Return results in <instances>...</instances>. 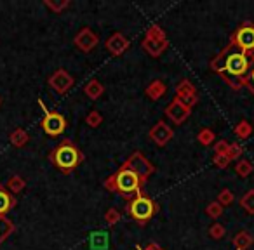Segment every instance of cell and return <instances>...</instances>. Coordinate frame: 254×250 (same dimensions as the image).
<instances>
[{"label": "cell", "instance_id": "1", "mask_svg": "<svg viewBox=\"0 0 254 250\" xmlns=\"http://www.w3.org/2000/svg\"><path fill=\"white\" fill-rule=\"evenodd\" d=\"M209 66L233 91H240L242 87H246V77L251 68V57L237 49L232 42H228L218 56L212 57Z\"/></svg>", "mask_w": 254, "mask_h": 250}, {"label": "cell", "instance_id": "13", "mask_svg": "<svg viewBox=\"0 0 254 250\" xmlns=\"http://www.w3.org/2000/svg\"><path fill=\"white\" fill-rule=\"evenodd\" d=\"M16 203H18V200H16L14 195L0 184V217H5L11 212V208L16 207Z\"/></svg>", "mask_w": 254, "mask_h": 250}, {"label": "cell", "instance_id": "27", "mask_svg": "<svg viewBox=\"0 0 254 250\" xmlns=\"http://www.w3.org/2000/svg\"><path fill=\"white\" fill-rule=\"evenodd\" d=\"M85 123H87L91 129L99 127V125L103 123V115L98 111V109H91V111L87 113V116H85Z\"/></svg>", "mask_w": 254, "mask_h": 250}, {"label": "cell", "instance_id": "21", "mask_svg": "<svg viewBox=\"0 0 254 250\" xmlns=\"http://www.w3.org/2000/svg\"><path fill=\"white\" fill-rule=\"evenodd\" d=\"M233 134L239 139H247L253 134V123H249L247 120H240L235 125V129H233Z\"/></svg>", "mask_w": 254, "mask_h": 250}, {"label": "cell", "instance_id": "16", "mask_svg": "<svg viewBox=\"0 0 254 250\" xmlns=\"http://www.w3.org/2000/svg\"><path fill=\"white\" fill-rule=\"evenodd\" d=\"M166 91H167V87L162 80H153V82H150L148 87L145 89V94L148 96L152 101H159V99L166 94Z\"/></svg>", "mask_w": 254, "mask_h": 250}, {"label": "cell", "instance_id": "14", "mask_svg": "<svg viewBox=\"0 0 254 250\" xmlns=\"http://www.w3.org/2000/svg\"><path fill=\"white\" fill-rule=\"evenodd\" d=\"M141 47L150 54L152 57H160V54L169 47V40H148L143 39Z\"/></svg>", "mask_w": 254, "mask_h": 250}, {"label": "cell", "instance_id": "30", "mask_svg": "<svg viewBox=\"0 0 254 250\" xmlns=\"http://www.w3.org/2000/svg\"><path fill=\"white\" fill-rule=\"evenodd\" d=\"M226 229L223 224H219V222H214V224H211V228L207 229V235L211 236L212 240H221L223 236H225Z\"/></svg>", "mask_w": 254, "mask_h": 250}, {"label": "cell", "instance_id": "7", "mask_svg": "<svg viewBox=\"0 0 254 250\" xmlns=\"http://www.w3.org/2000/svg\"><path fill=\"white\" fill-rule=\"evenodd\" d=\"M39 104L42 106L44 111H46L44 113L42 122H40V127L44 129V132H46L47 136H53V138L63 134L64 129H66V118L58 111H47L42 99H39Z\"/></svg>", "mask_w": 254, "mask_h": 250}, {"label": "cell", "instance_id": "24", "mask_svg": "<svg viewBox=\"0 0 254 250\" xmlns=\"http://www.w3.org/2000/svg\"><path fill=\"white\" fill-rule=\"evenodd\" d=\"M240 207L247 212V214H254V190H249L242 198H240Z\"/></svg>", "mask_w": 254, "mask_h": 250}, {"label": "cell", "instance_id": "36", "mask_svg": "<svg viewBox=\"0 0 254 250\" xmlns=\"http://www.w3.org/2000/svg\"><path fill=\"white\" fill-rule=\"evenodd\" d=\"M212 163H214L218 169H226L230 165V160L225 155H214L212 156Z\"/></svg>", "mask_w": 254, "mask_h": 250}, {"label": "cell", "instance_id": "19", "mask_svg": "<svg viewBox=\"0 0 254 250\" xmlns=\"http://www.w3.org/2000/svg\"><path fill=\"white\" fill-rule=\"evenodd\" d=\"M9 139H11V145L14 146V148H23V146L30 141V136L25 129H16V131L11 132Z\"/></svg>", "mask_w": 254, "mask_h": 250}, {"label": "cell", "instance_id": "4", "mask_svg": "<svg viewBox=\"0 0 254 250\" xmlns=\"http://www.w3.org/2000/svg\"><path fill=\"white\" fill-rule=\"evenodd\" d=\"M230 42L237 47L239 50L246 52L247 56L254 54V23L253 21H244L237 26V30L230 37Z\"/></svg>", "mask_w": 254, "mask_h": 250}, {"label": "cell", "instance_id": "10", "mask_svg": "<svg viewBox=\"0 0 254 250\" xmlns=\"http://www.w3.org/2000/svg\"><path fill=\"white\" fill-rule=\"evenodd\" d=\"M166 115L169 116V120H173L176 125H181L183 122H187L191 115V109L188 106H185L183 102L180 101L178 98H174L173 101L167 104L166 108Z\"/></svg>", "mask_w": 254, "mask_h": 250}, {"label": "cell", "instance_id": "31", "mask_svg": "<svg viewBox=\"0 0 254 250\" xmlns=\"http://www.w3.org/2000/svg\"><path fill=\"white\" fill-rule=\"evenodd\" d=\"M233 200H235V197H233L232 190H223V191H219L218 200L216 201H218L219 205H223V207H228V205L233 203Z\"/></svg>", "mask_w": 254, "mask_h": 250}, {"label": "cell", "instance_id": "18", "mask_svg": "<svg viewBox=\"0 0 254 250\" xmlns=\"http://www.w3.org/2000/svg\"><path fill=\"white\" fill-rule=\"evenodd\" d=\"M195 94H197V87H195L188 78H183V80L176 85V98L178 99H185V98H188V96H195Z\"/></svg>", "mask_w": 254, "mask_h": 250}, {"label": "cell", "instance_id": "29", "mask_svg": "<svg viewBox=\"0 0 254 250\" xmlns=\"http://www.w3.org/2000/svg\"><path fill=\"white\" fill-rule=\"evenodd\" d=\"M44 5H46V7H49L54 14H60V12H63L64 9L70 5V2H68V0H63V2H58V4H56V2H53V0H44Z\"/></svg>", "mask_w": 254, "mask_h": 250}, {"label": "cell", "instance_id": "35", "mask_svg": "<svg viewBox=\"0 0 254 250\" xmlns=\"http://www.w3.org/2000/svg\"><path fill=\"white\" fill-rule=\"evenodd\" d=\"M228 148H230V143H226L225 139L216 141L214 143V155H225V153L228 151Z\"/></svg>", "mask_w": 254, "mask_h": 250}, {"label": "cell", "instance_id": "5", "mask_svg": "<svg viewBox=\"0 0 254 250\" xmlns=\"http://www.w3.org/2000/svg\"><path fill=\"white\" fill-rule=\"evenodd\" d=\"M127 210H129V214H131L136 221H139V224H146V221H150V219L155 215L157 203L152 198H148L143 193V195L134 197L129 201V208H127Z\"/></svg>", "mask_w": 254, "mask_h": 250}, {"label": "cell", "instance_id": "11", "mask_svg": "<svg viewBox=\"0 0 254 250\" xmlns=\"http://www.w3.org/2000/svg\"><path fill=\"white\" fill-rule=\"evenodd\" d=\"M73 44L77 49L82 50V52H91V50L99 44V39L89 26H85V28H82L80 32L75 35Z\"/></svg>", "mask_w": 254, "mask_h": 250}, {"label": "cell", "instance_id": "15", "mask_svg": "<svg viewBox=\"0 0 254 250\" xmlns=\"http://www.w3.org/2000/svg\"><path fill=\"white\" fill-rule=\"evenodd\" d=\"M103 92H105V85H103L98 78H91V80L84 85V94L87 96L89 99H92V101L101 98Z\"/></svg>", "mask_w": 254, "mask_h": 250}, {"label": "cell", "instance_id": "17", "mask_svg": "<svg viewBox=\"0 0 254 250\" xmlns=\"http://www.w3.org/2000/svg\"><path fill=\"white\" fill-rule=\"evenodd\" d=\"M254 245V238L249 231H239L233 236V247L237 250H247Z\"/></svg>", "mask_w": 254, "mask_h": 250}, {"label": "cell", "instance_id": "39", "mask_svg": "<svg viewBox=\"0 0 254 250\" xmlns=\"http://www.w3.org/2000/svg\"><path fill=\"white\" fill-rule=\"evenodd\" d=\"M0 104H2V98H0Z\"/></svg>", "mask_w": 254, "mask_h": 250}, {"label": "cell", "instance_id": "25", "mask_svg": "<svg viewBox=\"0 0 254 250\" xmlns=\"http://www.w3.org/2000/svg\"><path fill=\"white\" fill-rule=\"evenodd\" d=\"M216 139V134L211 131V129H200V132L197 134V141L200 143L202 146H211Z\"/></svg>", "mask_w": 254, "mask_h": 250}, {"label": "cell", "instance_id": "22", "mask_svg": "<svg viewBox=\"0 0 254 250\" xmlns=\"http://www.w3.org/2000/svg\"><path fill=\"white\" fill-rule=\"evenodd\" d=\"M25 186H26V181L21 176H12L7 181V191H11L12 195H18L19 191L25 190Z\"/></svg>", "mask_w": 254, "mask_h": 250}, {"label": "cell", "instance_id": "9", "mask_svg": "<svg viewBox=\"0 0 254 250\" xmlns=\"http://www.w3.org/2000/svg\"><path fill=\"white\" fill-rule=\"evenodd\" d=\"M148 138L152 139L153 145L159 146V148H162V146H166L167 143L174 138V131H173L171 125H167V123L164 122V120H159V122L150 129Z\"/></svg>", "mask_w": 254, "mask_h": 250}, {"label": "cell", "instance_id": "23", "mask_svg": "<svg viewBox=\"0 0 254 250\" xmlns=\"http://www.w3.org/2000/svg\"><path fill=\"white\" fill-rule=\"evenodd\" d=\"M253 170H254V167H253V163H251L249 160H237V163H235L237 176L247 177V176H251V174H253Z\"/></svg>", "mask_w": 254, "mask_h": 250}, {"label": "cell", "instance_id": "26", "mask_svg": "<svg viewBox=\"0 0 254 250\" xmlns=\"http://www.w3.org/2000/svg\"><path fill=\"white\" fill-rule=\"evenodd\" d=\"M145 39H148V40H167V37H166V32H164L159 25H152L148 30H146Z\"/></svg>", "mask_w": 254, "mask_h": 250}, {"label": "cell", "instance_id": "2", "mask_svg": "<svg viewBox=\"0 0 254 250\" xmlns=\"http://www.w3.org/2000/svg\"><path fill=\"white\" fill-rule=\"evenodd\" d=\"M49 160L61 174H71L82 162H84V153H82L70 139H63V141L49 153Z\"/></svg>", "mask_w": 254, "mask_h": 250}, {"label": "cell", "instance_id": "12", "mask_svg": "<svg viewBox=\"0 0 254 250\" xmlns=\"http://www.w3.org/2000/svg\"><path fill=\"white\" fill-rule=\"evenodd\" d=\"M131 42L127 37H124L122 33H113L108 40H106V49L112 56H122L127 49H129Z\"/></svg>", "mask_w": 254, "mask_h": 250}, {"label": "cell", "instance_id": "33", "mask_svg": "<svg viewBox=\"0 0 254 250\" xmlns=\"http://www.w3.org/2000/svg\"><path fill=\"white\" fill-rule=\"evenodd\" d=\"M120 219H122V215H120V212L117 208H108L105 212V221L108 226H115L117 222H120Z\"/></svg>", "mask_w": 254, "mask_h": 250}, {"label": "cell", "instance_id": "6", "mask_svg": "<svg viewBox=\"0 0 254 250\" xmlns=\"http://www.w3.org/2000/svg\"><path fill=\"white\" fill-rule=\"evenodd\" d=\"M122 167H124V169H129L131 172H134L136 176L139 177L141 184H145L146 181L150 179V176L155 172V165H153V163L139 151L132 153V155L122 163Z\"/></svg>", "mask_w": 254, "mask_h": 250}, {"label": "cell", "instance_id": "37", "mask_svg": "<svg viewBox=\"0 0 254 250\" xmlns=\"http://www.w3.org/2000/svg\"><path fill=\"white\" fill-rule=\"evenodd\" d=\"M105 188L110 191V193H115V177H113V174L105 181Z\"/></svg>", "mask_w": 254, "mask_h": 250}, {"label": "cell", "instance_id": "28", "mask_svg": "<svg viewBox=\"0 0 254 250\" xmlns=\"http://www.w3.org/2000/svg\"><path fill=\"white\" fill-rule=\"evenodd\" d=\"M223 212H225V207L219 205L218 201H211V203L205 207V214H207L211 219H219L223 215Z\"/></svg>", "mask_w": 254, "mask_h": 250}, {"label": "cell", "instance_id": "34", "mask_svg": "<svg viewBox=\"0 0 254 250\" xmlns=\"http://www.w3.org/2000/svg\"><path fill=\"white\" fill-rule=\"evenodd\" d=\"M246 87L249 89V92L254 96V54L251 56V68H249V73L246 77Z\"/></svg>", "mask_w": 254, "mask_h": 250}, {"label": "cell", "instance_id": "8", "mask_svg": "<svg viewBox=\"0 0 254 250\" xmlns=\"http://www.w3.org/2000/svg\"><path fill=\"white\" fill-rule=\"evenodd\" d=\"M47 84H49V87L53 89L56 94H66V92L73 87L75 80L64 68H60V70H56L47 78Z\"/></svg>", "mask_w": 254, "mask_h": 250}, {"label": "cell", "instance_id": "3", "mask_svg": "<svg viewBox=\"0 0 254 250\" xmlns=\"http://www.w3.org/2000/svg\"><path fill=\"white\" fill-rule=\"evenodd\" d=\"M113 177H115V191L122 193L124 198H129V197H132V195H136V197L143 195L141 181H139V177L136 176L134 172H131L129 169L120 167V169L113 174Z\"/></svg>", "mask_w": 254, "mask_h": 250}, {"label": "cell", "instance_id": "20", "mask_svg": "<svg viewBox=\"0 0 254 250\" xmlns=\"http://www.w3.org/2000/svg\"><path fill=\"white\" fill-rule=\"evenodd\" d=\"M16 231V226L11 219L7 217H0V243L5 242L7 236H11Z\"/></svg>", "mask_w": 254, "mask_h": 250}, {"label": "cell", "instance_id": "32", "mask_svg": "<svg viewBox=\"0 0 254 250\" xmlns=\"http://www.w3.org/2000/svg\"><path fill=\"white\" fill-rule=\"evenodd\" d=\"M242 146L239 145V143H232L230 145V148H228V151L225 153V156L230 160V162H233V160H239V156L242 155Z\"/></svg>", "mask_w": 254, "mask_h": 250}, {"label": "cell", "instance_id": "38", "mask_svg": "<svg viewBox=\"0 0 254 250\" xmlns=\"http://www.w3.org/2000/svg\"><path fill=\"white\" fill-rule=\"evenodd\" d=\"M145 250H162V249H160V247L159 245H157V243H150V245L148 247H146V249Z\"/></svg>", "mask_w": 254, "mask_h": 250}]
</instances>
